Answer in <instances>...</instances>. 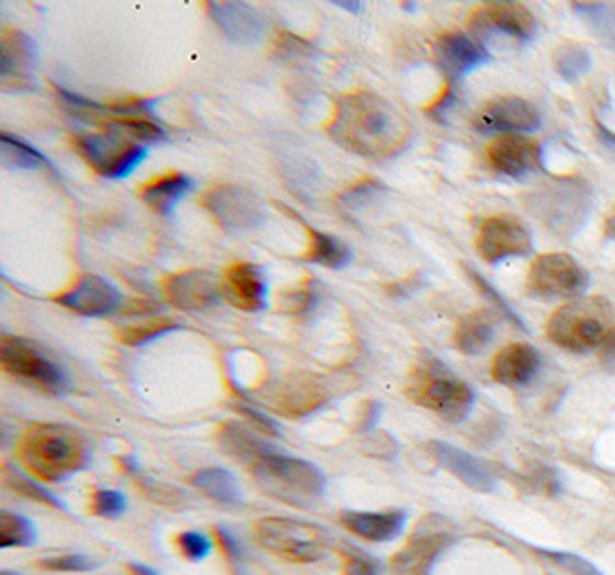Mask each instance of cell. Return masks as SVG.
Segmentation results:
<instances>
[{"mask_svg": "<svg viewBox=\"0 0 615 575\" xmlns=\"http://www.w3.org/2000/svg\"><path fill=\"white\" fill-rule=\"evenodd\" d=\"M3 478H5V484H8L14 493H19V495H26V497H31V499H37V501H42V505H49V507H58V509H63L60 499H58V497H56L49 488L40 486V484L35 482V478L23 476L21 472L12 470L10 465H5V470H3Z\"/></svg>", "mask_w": 615, "mask_h": 575, "instance_id": "cell-37", "label": "cell"}, {"mask_svg": "<svg viewBox=\"0 0 615 575\" xmlns=\"http://www.w3.org/2000/svg\"><path fill=\"white\" fill-rule=\"evenodd\" d=\"M597 136H600V140L606 146V150L615 157V132H611V129H606L602 123H597Z\"/></svg>", "mask_w": 615, "mask_h": 575, "instance_id": "cell-50", "label": "cell"}, {"mask_svg": "<svg viewBox=\"0 0 615 575\" xmlns=\"http://www.w3.org/2000/svg\"><path fill=\"white\" fill-rule=\"evenodd\" d=\"M0 159L14 171H40L49 169V159H46L40 150L29 146L26 140H21L12 134H0Z\"/></svg>", "mask_w": 615, "mask_h": 575, "instance_id": "cell-32", "label": "cell"}, {"mask_svg": "<svg viewBox=\"0 0 615 575\" xmlns=\"http://www.w3.org/2000/svg\"><path fill=\"white\" fill-rule=\"evenodd\" d=\"M304 228H306V237H310V243H306V251H304L302 260L314 262V266L333 268V270L348 266L350 249L342 243V239L327 235L318 228H312V226H304Z\"/></svg>", "mask_w": 615, "mask_h": 575, "instance_id": "cell-31", "label": "cell"}, {"mask_svg": "<svg viewBox=\"0 0 615 575\" xmlns=\"http://www.w3.org/2000/svg\"><path fill=\"white\" fill-rule=\"evenodd\" d=\"M215 534H217V539H220V545L224 548L226 557H231V562L238 560V557H241V545H238V541H235L226 530H215Z\"/></svg>", "mask_w": 615, "mask_h": 575, "instance_id": "cell-49", "label": "cell"}, {"mask_svg": "<svg viewBox=\"0 0 615 575\" xmlns=\"http://www.w3.org/2000/svg\"><path fill=\"white\" fill-rule=\"evenodd\" d=\"M539 371V352L528 343H510L491 362V377L507 387H524Z\"/></svg>", "mask_w": 615, "mask_h": 575, "instance_id": "cell-24", "label": "cell"}, {"mask_svg": "<svg viewBox=\"0 0 615 575\" xmlns=\"http://www.w3.org/2000/svg\"><path fill=\"white\" fill-rule=\"evenodd\" d=\"M595 205L590 184L581 178H562L549 189H544L537 214L558 235H574L588 222V214Z\"/></svg>", "mask_w": 615, "mask_h": 575, "instance_id": "cell-8", "label": "cell"}, {"mask_svg": "<svg viewBox=\"0 0 615 575\" xmlns=\"http://www.w3.org/2000/svg\"><path fill=\"white\" fill-rule=\"evenodd\" d=\"M249 470L272 497L293 501L300 507H304V501L321 497L325 491V476L316 465L287 456V453L275 449L264 453L254 465H249Z\"/></svg>", "mask_w": 615, "mask_h": 575, "instance_id": "cell-5", "label": "cell"}, {"mask_svg": "<svg viewBox=\"0 0 615 575\" xmlns=\"http://www.w3.org/2000/svg\"><path fill=\"white\" fill-rule=\"evenodd\" d=\"M495 325H499V316L489 308L472 311V314L463 316L455 329L457 350L468 357L484 352L495 337Z\"/></svg>", "mask_w": 615, "mask_h": 575, "instance_id": "cell-27", "label": "cell"}, {"mask_svg": "<svg viewBox=\"0 0 615 575\" xmlns=\"http://www.w3.org/2000/svg\"><path fill=\"white\" fill-rule=\"evenodd\" d=\"M138 484H141V491H144L153 501H157V505H164V507L178 505V501H182V497H185L176 486L159 484L150 476H141Z\"/></svg>", "mask_w": 615, "mask_h": 575, "instance_id": "cell-41", "label": "cell"}, {"mask_svg": "<svg viewBox=\"0 0 615 575\" xmlns=\"http://www.w3.org/2000/svg\"><path fill=\"white\" fill-rule=\"evenodd\" d=\"M127 509V501L123 493L118 491H94L90 499V511L100 518H121Z\"/></svg>", "mask_w": 615, "mask_h": 575, "instance_id": "cell-38", "label": "cell"}, {"mask_svg": "<svg viewBox=\"0 0 615 575\" xmlns=\"http://www.w3.org/2000/svg\"><path fill=\"white\" fill-rule=\"evenodd\" d=\"M0 364H3L5 373L29 380L46 392L60 394L67 390V380L60 367L26 339L3 337L0 341Z\"/></svg>", "mask_w": 615, "mask_h": 575, "instance_id": "cell-11", "label": "cell"}, {"mask_svg": "<svg viewBox=\"0 0 615 575\" xmlns=\"http://www.w3.org/2000/svg\"><path fill=\"white\" fill-rule=\"evenodd\" d=\"M466 274L472 279V283L478 285V291H480L484 297H489L495 306L501 308V314H503V316H507V318H510L514 325H518V327H526V325H524V320L514 314V308L507 304V300H505L503 295L495 293V291H493V285H491V283L482 277V274H478V272L472 270V268H466Z\"/></svg>", "mask_w": 615, "mask_h": 575, "instance_id": "cell-40", "label": "cell"}, {"mask_svg": "<svg viewBox=\"0 0 615 575\" xmlns=\"http://www.w3.org/2000/svg\"><path fill=\"white\" fill-rule=\"evenodd\" d=\"M539 125V111L522 98H495L476 115V129L482 134H533Z\"/></svg>", "mask_w": 615, "mask_h": 575, "instance_id": "cell-15", "label": "cell"}, {"mask_svg": "<svg viewBox=\"0 0 615 575\" xmlns=\"http://www.w3.org/2000/svg\"><path fill=\"white\" fill-rule=\"evenodd\" d=\"M325 134L358 157L390 159L409 146L411 125L381 94L350 90L335 100Z\"/></svg>", "mask_w": 615, "mask_h": 575, "instance_id": "cell-1", "label": "cell"}, {"mask_svg": "<svg viewBox=\"0 0 615 575\" xmlns=\"http://www.w3.org/2000/svg\"><path fill=\"white\" fill-rule=\"evenodd\" d=\"M56 304L75 311L79 316L88 318H104L121 311L123 295L118 293V288L111 285L107 279L98 274H81L67 291L54 297Z\"/></svg>", "mask_w": 615, "mask_h": 575, "instance_id": "cell-14", "label": "cell"}, {"mask_svg": "<svg viewBox=\"0 0 615 575\" xmlns=\"http://www.w3.org/2000/svg\"><path fill=\"white\" fill-rule=\"evenodd\" d=\"M434 54L438 67L445 71L447 81L452 83L491 60V54L480 40H472L459 31L443 33L434 44Z\"/></svg>", "mask_w": 615, "mask_h": 575, "instance_id": "cell-19", "label": "cell"}, {"mask_svg": "<svg viewBox=\"0 0 615 575\" xmlns=\"http://www.w3.org/2000/svg\"><path fill=\"white\" fill-rule=\"evenodd\" d=\"M0 575H14V573H10V571H3V573H0Z\"/></svg>", "mask_w": 615, "mask_h": 575, "instance_id": "cell-54", "label": "cell"}, {"mask_svg": "<svg viewBox=\"0 0 615 575\" xmlns=\"http://www.w3.org/2000/svg\"><path fill=\"white\" fill-rule=\"evenodd\" d=\"M476 247L484 262L499 266L503 260L528 256L533 251V235L510 214H493L478 226Z\"/></svg>", "mask_w": 615, "mask_h": 575, "instance_id": "cell-12", "label": "cell"}, {"mask_svg": "<svg viewBox=\"0 0 615 575\" xmlns=\"http://www.w3.org/2000/svg\"><path fill=\"white\" fill-rule=\"evenodd\" d=\"M602 367L608 371V373H613L615 375V325H613V329H611V334H608V339L604 341V346H602Z\"/></svg>", "mask_w": 615, "mask_h": 575, "instance_id": "cell-48", "label": "cell"}, {"mask_svg": "<svg viewBox=\"0 0 615 575\" xmlns=\"http://www.w3.org/2000/svg\"><path fill=\"white\" fill-rule=\"evenodd\" d=\"M283 300H287V306L295 314V311L312 306L314 293L310 291V288H298V291H291L289 295H283Z\"/></svg>", "mask_w": 615, "mask_h": 575, "instance_id": "cell-47", "label": "cell"}, {"mask_svg": "<svg viewBox=\"0 0 615 575\" xmlns=\"http://www.w3.org/2000/svg\"><path fill=\"white\" fill-rule=\"evenodd\" d=\"M378 573H381V564L362 553H353L344 557V575H378Z\"/></svg>", "mask_w": 615, "mask_h": 575, "instance_id": "cell-45", "label": "cell"}, {"mask_svg": "<svg viewBox=\"0 0 615 575\" xmlns=\"http://www.w3.org/2000/svg\"><path fill=\"white\" fill-rule=\"evenodd\" d=\"M427 451L443 470L452 472L468 488L480 491V493L495 491V476L489 472V467L480 459L470 456V453L461 451L459 447L440 442V440L427 442Z\"/></svg>", "mask_w": 615, "mask_h": 575, "instance_id": "cell-21", "label": "cell"}, {"mask_svg": "<svg viewBox=\"0 0 615 575\" xmlns=\"http://www.w3.org/2000/svg\"><path fill=\"white\" fill-rule=\"evenodd\" d=\"M125 136L127 134L118 129H109L107 134H79L75 136V146L92 171L104 178L121 180L146 159V148L138 140Z\"/></svg>", "mask_w": 615, "mask_h": 575, "instance_id": "cell-9", "label": "cell"}, {"mask_svg": "<svg viewBox=\"0 0 615 575\" xmlns=\"http://www.w3.org/2000/svg\"><path fill=\"white\" fill-rule=\"evenodd\" d=\"M19 459L40 482L56 484L88 465L90 449L77 428L40 424L23 433L19 442Z\"/></svg>", "mask_w": 615, "mask_h": 575, "instance_id": "cell-2", "label": "cell"}, {"mask_svg": "<svg viewBox=\"0 0 615 575\" xmlns=\"http://www.w3.org/2000/svg\"><path fill=\"white\" fill-rule=\"evenodd\" d=\"M241 415H245V417L251 421V426H254L256 430H266V433H277V424H275L270 417H266L264 413L254 410V407L241 405Z\"/></svg>", "mask_w": 615, "mask_h": 575, "instance_id": "cell-46", "label": "cell"}, {"mask_svg": "<svg viewBox=\"0 0 615 575\" xmlns=\"http://www.w3.org/2000/svg\"><path fill=\"white\" fill-rule=\"evenodd\" d=\"M37 63L35 42L21 31L5 29L0 35V81L5 90L33 88V69Z\"/></svg>", "mask_w": 615, "mask_h": 575, "instance_id": "cell-18", "label": "cell"}, {"mask_svg": "<svg viewBox=\"0 0 615 575\" xmlns=\"http://www.w3.org/2000/svg\"><path fill=\"white\" fill-rule=\"evenodd\" d=\"M468 29L480 40L503 35L516 42H528L537 33V21L522 3H484L470 12Z\"/></svg>", "mask_w": 615, "mask_h": 575, "instance_id": "cell-13", "label": "cell"}, {"mask_svg": "<svg viewBox=\"0 0 615 575\" xmlns=\"http://www.w3.org/2000/svg\"><path fill=\"white\" fill-rule=\"evenodd\" d=\"M189 189H192V180H189L185 173L171 171L141 187V199H144L157 214H169L180 203V199H185Z\"/></svg>", "mask_w": 615, "mask_h": 575, "instance_id": "cell-29", "label": "cell"}, {"mask_svg": "<svg viewBox=\"0 0 615 575\" xmlns=\"http://www.w3.org/2000/svg\"><path fill=\"white\" fill-rule=\"evenodd\" d=\"M604 239H606V243H615V207H611V212L606 214Z\"/></svg>", "mask_w": 615, "mask_h": 575, "instance_id": "cell-51", "label": "cell"}, {"mask_svg": "<svg viewBox=\"0 0 615 575\" xmlns=\"http://www.w3.org/2000/svg\"><path fill=\"white\" fill-rule=\"evenodd\" d=\"M222 297L243 311H261L268 302V283L254 262H231L222 274Z\"/></svg>", "mask_w": 615, "mask_h": 575, "instance_id": "cell-20", "label": "cell"}, {"mask_svg": "<svg viewBox=\"0 0 615 575\" xmlns=\"http://www.w3.org/2000/svg\"><path fill=\"white\" fill-rule=\"evenodd\" d=\"M541 555H547L551 562L560 564L562 568H567L574 575H604L595 564H590L588 560L572 555V553H556V550H541Z\"/></svg>", "mask_w": 615, "mask_h": 575, "instance_id": "cell-43", "label": "cell"}, {"mask_svg": "<svg viewBox=\"0 0 615 575\" xmlns=\"http://www.w3.org/2000/svg\"><path fill=\"white\" fill-rule=\"evenodd\" d=\"M208 214L226 230H254L268 217L266 203L251 189L238 184H220L208 189L203 199Z\"/></svg>", "mask_w": 615, "mask_h": 575, "instance_id": "cell-10", "label": "cell"}, {"mask_svg": "<svg viewBox=\"0 0 615 575\" xmlns=\"http://www.w3.org/2000/svg\"><path fill=\"white\" fill-rule=\"evenodd\" d=\"M210 19L217 23L220 31L235 44H256L266 33V19L247 3H208Z\"/></svg>", "mask_w": 615, "mask_h": 575, "instance_id": "cell-23", "label": "cell"}, {"mask_svg": "<svg viewBox=\"0 0 615 575\" xmlns=\"http://www.w3.org/2000/svg\"><path fill=\"white\" fill-rule=\"evenodd\" d=\"M541 157L539 143L524 134L495 136L487 148L491 169L510 178H524L541 171Z\"/></svg>", "mask_w": 615, "mask_h": 575, "instance_id": "cell-16", "label": "cell"}, {"mask_svg": "<svg viewBox=\"0 0 615 575\" xmlns=\"http://www.w3.org/2000/svg\"><path fill=\"white\" fill-rule=\"evenodd\" d=\"M327 390L323 387V382L314 375L306 377H293L287 385L279 387L275 394V407L283 415H304L325 401Z\"/></svg>", "mask_w": 615, "mask_h": 575, "instance_id": "cell-26", "label": "cell"}, {"mask_svg": "<svg viewBox=\"0 0 615 575\" xmlns=\"http://www.w3.org/2000/svg\"><path fill=\"white\" fill-rule=\"evenodd\" d=\"M443 522V520H440ZM440 522L422 520L417 532L413 534L411 543L396 555V571L404 575H424L429 564L443 553L445 545L449 543V534Z\"/></svg>", "mask_w": 615, "mask_h": 575, "instance_id": "cell-22", "label": "cell"}, {"mask_svg": "<svg viewBox=\"0 0 615 575\" xmlns=\"http://www.w3.org/2000/svg\"><path fill=\"white\" fill-rule=\"evenodd\" d=\"M406 396L452 424L463 421L472 410V403H476V394L466 382L434 357H424L413 369Z\"/></svg>", "mask_w": 615, "mask_h": 575, "instance_id": "cell-4", "label": "cell"}, {"mask_svg": "<svg viewBox=\"0 0 615 575\" xmlns=\"http://www.w3.org/2000/svg\"><path fill=\"white\" fill-rule=\"evenodd\" d=\"M574 12L581 14L608 46H615V8L602 3H577Z\"/></svg>", "mask_w": 615, "mask_h": 575, "instance_id": "cell-36", "label": "cell"}, {"mask_svg": "<svg viewBox=\"0 0 615 575\" xmlns=\"http://www.w3.org/2000/svg\"><path fill=\"white\" fill-rule=\"evenodd\" d=\"M132 571H134V575H157L153 568H148V566H132Z\"/></svg>", "mask_w": 615, "mask_h": 575, "instance_id": "cell-52", "label": "cell"}, {"mask_svg": "<svg viewBox=\"0 0 615 575\" xmlns=\"http://www.w3.org/2000/svg\"><path fill=\"white\" fill-rule=\"evenodd\" d=\"M611 320L613 314L606 300H570L554 311L547 323V337L564 350L588 354L604 346L613 329Z\"/></svg>", "mask_w": 615, "mask_h": 575, "instance_id": "cell-3", "label": "cell"}, {"mask_svg": "<svg viewBox=\"0 0 615 575\" xmlns=\"http://www.w3.org/2000/svg\"><path fill=\"white\" fill-rule=\"evenodd\" d=\"M178 548H180V553L187 557V560H192V562H201L203 557L210 555V539L205 534H199V532H185L180 534L178 539Z\"/></svg>", "mask_w": 615, "mask_h": 575, "instance_id": "cell-42", "label": "cell"}, {"mask_svg": "<svg viewBox=\"0 0 615 575\" xmlns=\"http://www.w3.org/2000/svg\"><path fill=\"white\" fill-rule=\"evenodd\" d=\"M337 8H344V10H353V12H358L362 8V3H335Z\"/></svg>", "mask_w": 615, "mask_h": 575, "instance_id": "cell-53", "label": "cell"}, {"mask_svg": "<svg viewBox=\"0 0 615 575\" xmlns=\"http://www.w3.org/2000/svg\"><path fill=\"white\" fill-rule=\"evenodd\" d=\"M189 482H192V486L197 491H201L210 499L222 501V505H238V501H243L241 482L228 470L203 467V470L194 472Z\"/></svg>", "mask_w": 615, "mask_h": 575, "instance_id": "cell-30", "label": "cell"}, {"mask_svg": "<svg viewBox=\"0 0 615 575\" xmlns=\"http://www.w3.org/2000/svg\"><path fill=\"white\" fill-rule=\"evenodd\" d=\"M588 285V270L570 253H541L526 277V291L537 300H579Z\"/></svg>", "mask_w": 615, "mask_h": 575, "instance_id": "cell-7", "label": "cell"}, {"mask_svg": "<svg viewBox=\"0 0 615 575\" xmlns=\"http://www.w3.org/2000/svg\"><path fill=\"white\" fill-rule=\"evenodd\" d=\"M339 522L355 537L367 541H392L404 532L406 514L404 511H344Z\"/></svg>", "mask_w": 615, "mask_h": 575, "instance_id": "cell-25", "label": "cell"}, {"mask_svg": "<svg viewBox=\"0 0 615 575\" xmlns=\"http://www.w3.org/2000/svg\"><path fill=\"white\" fill-rule=\"evenodd\" d=\"M37 541V532L29 518L12 511L0 514V545L3 548H29Z\"/></svg>", "mask_w": 615, "mask_h": 575, "instance_id": "cell-34", "label": "cell"}, {"mask_svg": "<svg viewBox=\"0 0 615 575\" xmlns=\"http://www.w3.org/2000/svg\"><path fill=\"white\" fill-rule=\"evenodd\" d=\"M220 444L228 456L243 461L245 465H254L264 453L272 449L268 442L258 438L256 428L243 426L241 421H226L220 428Z\"/></svg>", "mask_w": 615, "mask_h": 575, "instance_id": "cell-28", "label": "cell"}, {"mask_svg": "<svg viewBox=\"0 0 615 575\" xmlns=\"http://www.w3.org/2000/svg\"><path fill=\"white\" fill-rule=\"evenodd\" d=\"M42 568L46 571H63V573H81L90 571L94 564L86 555H60V557H46L40 562Z\"/></svg>", "mask_w": 615, "mask_h": 575, "instance_id": "cell-44", "label": "cell"}, {"mask_svg": "<svg viewBox=\"0 0 615 575\" xmlns=\"http://www.w3.org/2000/svg\"><path fill=\"white\" fill-rule=\"evenodd\" d=\"M164 300L180 311H205L222 300V281L203 270H185L164 279Z\"/></svg>", "mask_w": 615, "mask_h": 575, "instance_id": "cell-17", "label": "cell"}, {"mask_svg": "<svg viewBox=\"0 0 615 575\" xmlns=\"http://www.w3.org/2000/svg\"><path fill=\"white\" fill-rule=\"evenodd\" d=\"M174 329H180V325L174 318H144V320H136L130 323L127 327H123L118 331V337H121L123 343L130 346H141V343H148L161 334H169Z\"/></svg>", "mask_w": 615, "mask_h": 575, "instance_id": "cell-35", "label": "cell"}, {"mask_svg": "<svg viewBox=\"0 0 615 575\" xmlns=\"http://www.w3.org/2000/svg\"><path fill=\"white\" fill-rule=\"evenodd\" d=\"M256 539L272 555L287 562H318L329 550V534L318 525L293 518H264L256 522Z\"/></svg>", "mask_w": 615, "mask_h": 575, "instance_id": "cell-6", "label": "cell"}, {"mask_svg": "<svg viewBox=\"0 0 615 575\" xmlns=\"http://www.w3.org/2000/svg\"><path fill=\"white\" fill-rule=\"evenodd\" d=\"M275 54L283 60H306V58H312L316 52H314V46L312 44H306L302 42L300 37H293L289 33H279L277 42H275Z\"/></svg>", "mask_w": 615, "mask_h": 575, "instance_id": "cell-39", "label": "cell"}, {"mask_svg": "<svg viewBox=\"0 0 615 575\" xmlns=\"http://www.w3.org/2000/svg\"><path fill=\"white\" fill-rule=\"evenodd\" d=\"M590 67H593V56L581 44L570 42L556 52V71L567 83H574L585 77Z\"/></svg>", "mask_w": 615, "mask_h": 575, "instance_id": "cell-33", "label": "cell"}]
</instances>
